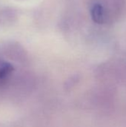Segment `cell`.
<instances>
[{
	"instance_id": "cell-1",
	"label": "cell",
	"mask_w": 126,
	"mask_h": 127,
	"mask_svg": "<svg viewBox=\"0 0 126 127\" xmlns=\"http://www.w3.org/2000/svg\"><path fill=\"white\" fill-rule=\"evenodd\" d=\"M90 13L92 20L97 24H104L108 19V11L105 7L100 3L94 4L91 8Z\"/></svg>"
},
{
	"instance_id": "cell-2",
	"label": "cell",
	"mask_w": 126,
	"mask_h": 127,
	"mask_svg": "<svg viewBox=\"0 0 126 127\" xmlns=\"http://www.w3.org/2000/svg\"><path fill=\"white\" fill-rule=\"evenodd\" d=\"M13 71V67L11 64L0 59V87L7 83V81L10 78Z\"/></svg>"
}]
</instances>
